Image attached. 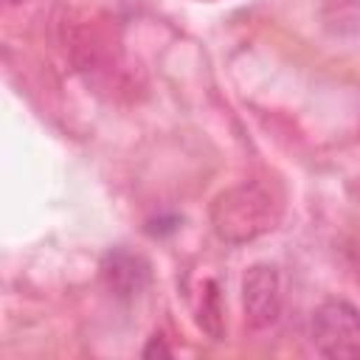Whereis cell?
Masks as SVG:
<instances>
[{"label":"cell","mask_w":360,"mask_h":360,"mask_svg":"<svg viewBox=\"0 0 360 360\" xmlns=\"http://www.w3.org/2000/svg\"><path fill=\"white\" fill-rule=\"evenodd\" d=\"M281 219V197L259 180L225 188L211 202L214 233L228 245H245L270 233Z\"/></svg>","instance_id":"cell-1"},{"label":"cell","mask_w":360,"mask_h":360,"mask_svg":"<svg viewBox=\"0 0 360 360\" xmlns=\"http://www.w3.org/2000/svg\"><path fill=\"white\" fill-rule=\"evenodd\" d=\"M309 343L323 357L357 360L360 357V309L346 298H326L312 309Z\"/></svg>","instance_id":"cell-2"},{"label":"cell","mask_w":360,"mask_h":360,"mask_svg":"<svg viewBox=\"0 0 360 360\" xmlns=\"http://www.w3.org/2000/svg\"><path fill=\"white\" fill-rule=\"evenodd\" d=\"M242 307L245 321L253 329H267L278 321L284 307L281 270L270 262H256L242 276Z\"/></svg>","instance_id":"cell-3"},{"label":"cell","mask_w":360,"mask_h":360,"mask_svg":"<svg viewBox=\"0 0 360 360\" xmlns=\"http://www.w3.org/2000/svg\"><path fill=\"white\" fill-rule=\"evenodd\" d=\"M101 281L110 290L112 298L118 301H135L152 281V267L149 262L129 250V248H112L101 259Z\"/></svg>","instance_id":"cell-4"},{"label":"cell","mask_w":360,"mask_h":360,"mask_svg":"<svg viewBox=\"0 0 360 360\" xmlns=\"http://www.w3.org/2000/svg\"><path fill=\"white\" fill-rule=\"evenodd\" d=\"M321 22L332 37H357L360 0H321Z\"/></svg>","instance_id":"cell-5"},{"label":"cell","mask_w":360,"mask_h":360,"mask_svg":"<svg viewBox=\"0 0 360 360\" xmlns=\"http://www.w3.org/2000/svg\"><path fill=\"white\" fill-rule=\"evenodd\" d=\"M200 326L214 340H219L222 332H225V326H222V304H219V292H217L214 281L208 284V292L202 295V304H200Z\"/></svg>","instance_id":"cell-6"},{"label":"cell","mask_w":360,"mask_h":360,"mask_svg":"<svg viewBox=\"0 0 360 360\" xmlns=\"http://www.w3.org/2000/svg\"><path fill=\"white\" fill-rule=\"evenodd\" d=\"M152 354H163V357H169L172 352H169V346H166L160 338H152V343L143 349V357H152Z\"/></svg>","instance_id":"cell-7"},{"label":"cell","mask_w":360,"mask_h":360,"mask_svg":"<svg viewBox=\"0 0 360 360\" xmlns=\"http://www.w3.org/2000/svg\"><path fill=\"white\" fill-rule=\"evenodd\" d=\"M22 3H28V0H6V6H22Z\"/></svg>","instance_id":"cell-8"}]
</instances>
